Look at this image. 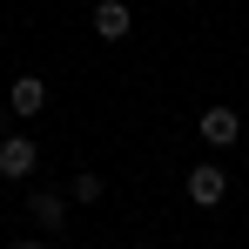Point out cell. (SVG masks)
I'll list each match as a JSON object with an SVG mask.
<instances>
[{
    "instance_id": "6",
    "label": "cell",
    "mask_w": 249,
    "mask_h": 249,
    "mask_svg": "<svg viewBox=\"0 0 249 249\" xmlns=\"http://www.w3.org/2000/svg\"><path fill=\"white\" fill-rule=\"evenodd\" d=\"M94 34L101 41H128V0H94Z\"/></svg>"
},
{
    "instance_id": "3",
    "label": "cell",
    "mask_w": 249,
    "mask_h": 249,
    "mask_svg": "<svg viewBox=\"0 0 249 249\" xmlns=\"http://www.w3.org/2000/svg\"><path fill=\"white\" fill-rule=\"evenodd\" d=\"M196 135H202L209 148H236V135H243V115H236V108H202Z\"/></svg>"
},
{
    "instance_id": "8",
    "label": "cell",
    "mask_w": 249,
    "mask_h": 249,
    "mask_svg": "<svg viewBox=\"0 0 249 249\" xmlns=\"http://www.w3.org/2000/svg\"><path fill=\"white\" fill-rule=\"evenodd\" d=\"M14 249H47V243H41V236H20V243H14Z\"/></svg>"
},
{
    "instance_id": "9",
    "label": "cell",
    "mask_w": 249,
    "mask_h": 249,
    "mask_svg": "<svg viewBox=\"0 0 249 249\" xmlns=\"http://www.w3.org/2000/svg\"><path fill=\"white\" fill-rule=\"evenodd\" d=\"M7 115H14V108H0V128H7Z\"/></svg>"
},
{
    "instance_id": "5",
    "label": "cell",
    "mask_w": 249,
    "mask_h": 249,
    "mask_svg": "<svg viewBox=\"0 0 249 249\" xmlns=\"http://www.w3.org/2000/svg\"><path fill=\"white\" fill-rule=\"evenodd\" d=\"M7 108H14L20 122H27V115H41V108H47V81H41V74H20V81L7 88Z\"/></svg>"
},
{
    "instance_id": "2",
    "label": "cell",
    "mask_w": 249,
    "mask_h": 249,
    "mask_svg": "<svg viewBox=\"0 0 249 249\" xmlns=\"http://www.w3.org/2000/svg\"><path fill=\"white\" fill-rule=\"evenodd\" d=\"M182 182H189V202H196V209H215L222 196H229V175H222V162H196Z\"/></svg>"
},
{
    "instance_id": "7",
    "label": "cell",
    "mask_w": 249,
    "mask_h": 249,
    "mask_svg": "<svg viewBox=\"0 0 249 249\" xmlns=\"http://www.w3.org/2000/svg\"><path fill=\"white\" fill-rule=\"evenodd\" d=\"M68 196H74V202H101V196H108V182H101V175H74V182H68Z\"/></svg>"
},
{
    "instance_id": "1",
    "label": "cell",
    "mask_w": 249,
    "mask_h": 249,
    "mask_svg": "<svg viewBox=\"0 0 249 249\" xmlns=\"http://www.w3.org/2000/svg\"><path fill=\"white\" fill-rule=\"evenodd\" d=\"M41 168V142L34 135H0V182H27Z\"/></svg>"
},
{
    "instance_id": "4",
    "label": "cell",
    "mask_w": 249,
    "mask_h": 249,
    "mask_svg": "<svg viewBox=\"0 0 249 249\" xmlns=\"http://www.w3.org/2000/svg\"><path fill=\"white\" fill-rule=\"evenodd\" d=\"M27 215H34V229H41V236H61V222H68V202H61L54 189H34V196H27Z\"/></svg>"
},
{
    "instance_id": "10",
    "label": "cell",
    "mask_w": 249,
    "mask_h": 249,
    "mask_svg": "<svg viewBox=\"0 0 249 249\" xmlns=\"http://www.w3.org/2000/svg\"><path fill=\"white\" fill-rule=\"evenodd\" d=\"M128 249H148V243H128Z\"/></svg>"
}]
</instances>
